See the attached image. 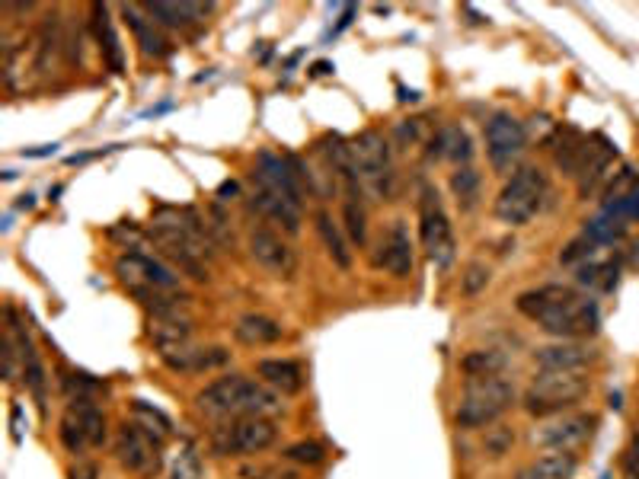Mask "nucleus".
<instances>
[{
	"mask_svg": "<svg viewBox=\"0 0 639 479\" xmlns=\"http://www.w3.org/2000/svg\"><path fill=\"white\" fill-rule=\"evenodd\" d=\"M147 237H151L157 256L170 262L179 275H189L195 282H208L211 278L208 262L215 256V237H211V227L195 208H157L151 227H147Z\"/></svg>",
	"mask_w": 639,
	"mask_h": 479,
	"instance_id": "1",
	"label": "nucleus"
},
{
	"mask_svg": "<svg viewBox=\"0 0 639 479\" xmlns=\"http://www.w3.org/2000/svg\"><path fill=\"white\" fill-rule=\"evenodd\" d=\"M521 317H528L540 333L553 339H588L598 333L601 310L592 294L569 285H540L518 294Z\"/></svg>",
	"mask_w": 639,
	"mask_h": 479,
	"instance_id": "2",
	"label": "nucleus"
},
{
	"mask_svg": "<svg viewBox=\"0 0 639 479\" xmlns=\"http://www.w3.org/2000/svg\"><path fill=\"white\" fill-rule=\"evenodd\" d=\"M195 409L208 419H247V416H275L282 412V396L269 390L259 377L224 374L195 393Z\"/></svg>",
	"mask_w": 639,
	"mask_h": 479,
	"instance_id": "3",
	"label": "nucleus"
},
{
	"mask_svg": "<svg viewBox=\"0 0 639 479\" xmlns=\"http://www.w3.org/2000/svg\"><path fill=\"white\" fill-rule=\"evenodd\" d=\"M518 400V390L509 377H477L467 381L461 390V400L454 406V425L464 432H483V428L496 425L505 412Z\"/></svg>",
	"mask_w": 639,
	"mask_h": 479,
	"instance_id": "4",
	"label": "nucleus"
},
{
	"mask_svg": "<svg viewBox=\"0 0 639 479\" xmlns=\"http://www.w3.org/2000/svg\"><path fill=\"white\" fill-rule=\"evenodd\" d=\"M592 393V381L585 371H537L524 390V412L537 422L572 412Z\"/></svg>",
	"mask_w": 639,
	"mask_h": 479,
	"instance_id": "5",
	"label": "nucleus"
},
{
	"mask_svg": "<svg viewBox=\"0 0 639 479\" xmlns=\"http://www.w3.org/2000/svg\"><path fill=\"white\" fill-rule=\"evenodd\" d=\"M278 441V425L269 416H247L218 422L208 435V448L215 457H256Z\"/></svg>",
	"mask_w": 639,
	"mask_h": 479,
	"instance_id": "6",
	"label": "nucleus"
},
{
	"mask_svg": "<svg viewBox=\"0 0 639 479\" xmlns=\"http://www.w3.org/2000/svg\"><path fill=\"white\" fill-rule=\"evenodd\" d=\"M544 198H547V176H544V170L521 167V170L512 173L509 183L502 186L493 211H496V218L502 224L524 227L540 208H544Z\"/></svg>",
	"mask_w": 639,
	"mask_h": 479,
	"instance_id": "7",
	"label": "nucleus"
},
{
	"mask_svg": "<svg viewBox=\"0 0 639 479\" xmlns=\"http://www.w3.org/2000/svg\"><path fill=\"white\" fill-rule=\"evenodd\" d=\"M349 147H352V163L362 186L374 195L387 198L393 192V157H390V141L384 138V131L365 128L362 135L349 141Z\"/></svg>",
	"mask_w": 639,
	"mask_h": 479,
	"instance_id": "8",
	"label": "nucleus"
},
{
	"mask_svg": "<svg viewBox=\"0 0 639 479\" xmlns=\"http://www.w3.org/2000/svg\"><path fill=\"white\" fill-rule=\"evenodd\" d=\"M419 237H422V250L429 256L438 269H448L454 256H457V240H454V224L448 218L445 205L432 186L422 189L419 198Z\"/></svg>",
	"mask_w": 639,
	"mask_h": 479,
	"instance_id": "9",
	"label": "nucleus"
},
{
	"mask_svg": "<svg viewBox=\"0 0 639 479\" xmlns=\"http://www.w3.org/2000/svg\"><path fill=\"white\" fill-rule=\"evenodd\" d=\"M116 460L131 476H157L163 467V438L147 432L135 419H125L116 432Z\"/></svg>",
	"mask_w": 639,
	"mask_h": 479,
	"instance_id": "10",
	"label": "nucleus"
},
{
	"mask_svg": "<svg viewBox=\"0 0 639 479\" xmlns=\"http://www.w3.org/2000/svg\"><path fill=\"white\" fill-rule=\"evenodd\" d=\"M598 416L595 412H563V416H553L534 425L531 441L537 448H544L547 454H576L582 444L595 435Z\"/></svg>",
	"mask_w": 639,
	"mask_h": 479,
	"instance_id": "11",
	"label": "nucleus"
},
{
	"mask_svg": "<svg viewBox=\"0 0 639 479\" xmlns=\"http://www.w3.org/2000/svg\"><path fill=\"white\" fill-rule=\"evenodd\" d=\"M528 147V131L512 112H496L486 122V157L496 173H509Z\"/></svg>",
	"mask_w": 639,
	"mask_h": 479,
	"instance_id": "12",
	"label": "nucleus"
},
{
	"mask_svg": "<svg viewBox=\"0 0 639 479\" xmlns=\"http://www.w3.org/2000/svg\"><path fill=\"white\" fill-rule=\"evenodd\" d=\"M247 253L259 269H266L275 278H294L298 275V253L275 234L266 224H253L247 230Z\"/></svg>",
	"mask_w": 639,
	"mask_h": 479,
	"instance_id": "13",
	"label": "nucleus"
},
{
	"mask_svg": "<svg viewBox=\"0 0 639 479\" xmlns=\"http://www.w3.org/2000/svg\"><path fill=\"white\" fill-rule=\"evenodd\" d=\"M253 186L269 189L275 195L288 198L291 205L304 208V183L288 154H275V151H259L253 160Z\"/></svg>",
	"mask_w": 639,
	"mask_h": 479,
	"instance_id": "14",
	"label": "nucleus"
},
{
	"mask_svg": "<svg viewBox=\"0 0 639 479\" xmlns=\"http://www.w3.org/2000/svg\"><path fill=\"white\" fill-rule=\"evenodd\" d=\"M160 361L176 374H205L224 368L231 361V352L224 345H195V342H183V345H170V349L157 352Z\"/></svg>",
	"mask_w": 639,
	"mask_h": 479,
	"instance_id": "15",
	"label": "nucleus"
},
{
	"mask_svg": "<svg viewBox=\"0 0 639 479\" xmlns=\"http://www.w3.org/2000/svg\"><path fill=\"white\" fill-rule=\"evenodd\" d=\"M595 358V345L585 339H556L534 352V365L537 371H585Z\"/></svg>",
	"mask_w": 639,
	"mask_h": 479,
	"instance_id": "16",
	"label": "nucleus"
},
{
	"mask_svg": "<svg viewBox=\"0 0 639 479\" xmlns=\"http://www.w3.org/2000/svg\"><path fill=\"white\" fill-rule=\"evenodd\" d=\"M413 262H416V256H413V237H409V227H406V221H393L378 243L374 266L387 269L393 278H400L403 282V278L413 275Z\"/></svg>",
	"mask_w": 639,
	"mask_h": 479,
	"instance_id": "17",
	"label": "nucleus"
},
{
	"mask_svg": "<svg viewBox=\"0 0 639 479\" xmlns=\"http://www.w3.org/2000/svg\"><path fill=\"white\" fill-rule=\"evenodd\" d=\"M7 333L16 345V352H20V368H23V381L26 387L32 390V396H36V403L42 406L45 412V368H42V358L36 352V345H32L29 333L16 323V310L7 307Z\"/></svg>",
	"mask_w": 639,
	"mask_h": 479,
	"instance_id": "18",
	"label": "nucleus"
},
{
	"mask_svg": "<svg viewBox=\"0 0 639 479\" xmlns=\"http://www.w3.org/2000/svg\"><path fill=\"white\" fill-rule=\"evenodd\" d=\"M614 160H617V144L611 138H604V135H592V141H588L585 163H582V170L576 176V186H579L582 198L592 195L604 183V179L611 176Z\"/></svg>",
	"mask_w": 639,
	"mask_h": 479,
	"instance_id": "19",
	"label": "nucleus"
},
{
	"mask_svg": "<svg viewBox=\"0 0 639 479\" xmlns=\"http://www.w3.org/2000/svg\"><path fill=\"white\" fill-rule=\"evenodd\" d=\"M588 141H592V135H582V131L572 125L556 128V135L547 141L550 154H553V167L576 179L585 163V154H588Z\"/></svg>",
	"mask_w": 639,
	"mask_h": 479,
	"instance_id": "20",
	"label": "nucleus"
},
{
	"mask_svg": "<svg viewBox=\"0 0 639 479\" xmlns=\"http://www.w3.org/2000/svg\"><path fill=\"white\" fill-rule=\"evenodd\" d=\"M256 377L278 396H298L307 384L301 361H294V358H259Z\"/></svg>",
	"mask_w": 639,
	"mask_h": 479,
	"instance_id": "21",
	"label": "nucleus"
},
{
	"mask_svg": "<svg viewBox=\"0 0 639 479\" xmlns=\"http://www.w3.org/2000/svg\"><path fill=\"white\" fill-rule=\"evenodd\" d=\"M192 317H189V307L183 310H163V313H151V320H147V339L154 342V349H170V345H183L192 342Z\"/></svg>",
	"mask_w": 639,
	"mask_h": 479,
	"instance_id": "22",
	"label": "nucleus"
},
{
	"mask_svg": "<svg viewBox=\"0 0 639 479\" xmlns=\"http://www.w3.org/2000/svg\"><path fill=\"white\" fill-rule=\"evenodd\" d=\"M250 208H253V211H259V214H262V218H266V221H272V224H278V227H282L288 237L301 234V208H298V205H291L288 198L275 195V192H269V189H259V186H253V195H250Z\"/></svg>",
	"mask_w": 639,
	"mask_h": 479,
	"instance_id": "23",
	"label": "nucleus"
},
{
	"mask_svg": "<svg viewBox=\"0 0 639 479\" xmlns=\"http://www.w3.org/2000/svg\"><path fill=\"white\" fill-rule=\"evenodd\" d=\"M285 336V326L275 317H266V313H243L234 323V339L240 345H250V349H266V345L282 342Z\"/></svg>",
	"mask_w": 639,
	"mask_h": 479,
	"instance_id": "24",
	"label": "nucleus"
},
{
	"mask_svg": "<svg viewBox=\"0 0 639 479\" xmlns=\"http://www.w3.org/2000/svg\"><path fill=\"white\" fill-rule=\"evenodd\" d=\"M122 16H125V23L135 29V39L141 45V55L144 58H167L170 55V42L163 39V32L160 26L151 20V16L144 13L141 4H128L122 7Z\"/></svg>",
	"mask_w": 639,
	"mask_h": 479,
	"instance_id": "25",
	"label": "nucleus"
},
{
	"mask_svg": "<svg viewBox=\"0 0 639 479\" xmlns=\"http://www.w3.org/2000/svg\"><path fill=\"white\" fill-rule=\"evenodd\" d=\"M473 157V141L461 125H445L438 135L429 138V160H451L457 167H467V160Z\"/></svg>",
	"mask_w": 639,
	"mask_h": 479,
	"instance_id": "26",
	"label": "nucleus"
},
{
	"mask_svg": "<svg viewBox=\"0 0 639 479\" xmlns=\"http://www.w3.org/2000/svg\"><path fill=\"white\" fill-rule=\"evenodd\" d=\"M314 221H317V237H320V243H323L326 256L333 259V266H339L342 272H349V269H352V250H349L346 234H342V227L333 221V214L326 211V208L317 211Z\"/></svg>",
	"mask_w": 639,
	"mask_h": 479,
	"instance_id": "27",
	"label": "nucleus"
},
{
	"mask_svg": "<svg viewBox=\"0 0 639 479\" xmlns=\"http://www.w3.org/2000/svg\"><path fill=\"white\" fill-rule=\"evenodd\" d=\"M141 7L157 26L167 29H186L189 23H199L211 13V4H141Z\"/></svg>",
	"mask_w": 639,
	"mask_h": 479,
	"instance_id": "28",
	"label": "nucleus"
},
{
	"mask_svg": "<svg viewBox=\"0 0 639 479\" xmlns=\"http://www.w3.org/2000/svg\"><path fill=\"white\" fill-rule=\"evenodd\" d=\"M579 470V460L576 454H544L531 460V464H524L515 479H572Z\"/></svg>",
	"mask_w": 639,
	"mask_h": 479,
	"instance_id": "29",
	"label": "nucleus"
},
{
	"mask_svg": "<svg viewBox=\"0 0 639 479\" xmlns=\"http://www.w3.org/2000/svg\"><path fill=\"white\" fill-rule=\"evenodd\" d=\"M509 368V355L502 349H470L461 358V371L467 374V381H477V377H502Z\"/></svg>",
	"mask_w": 639,
	"mask_h": 479,
	"instance_id": "30",
	"label": "nucleus"
},
{
	"mask_svg": "<svg viewBox=\"0 0 639 479\" xmlns=\"http://www.w3.org/2000/svg\"><path fill=\"white\" fill-rule=\"evenodd\" d=\"M74 412L80 425H84V435L90 441V448H103V444L109 441V422H106V412L96 406L93 400H71L68 403Z\"/></svg>",
	"mask_w": 639,
	"mask_h": 479,
	"instance_id": "31",
	"label": "nucleus"
},
{
	"mask_svg": "<svg viewBox=\"0 0 639 479\" xmlns=\"http://www.w3.org/2000/svg\"><path fill=\"white\" fill-rule=\"evenodd\" d=\"M93 29H96V42H100V48H103L106 64L119 74L122 71V45H119L116 29H112L106 7H93Z\"/></svg>",
	"mask_w": 639,
	"mask_h": 479,
	"instance_id": "32",
	"label": "nucleus"
},
{
	"mask_svg": "<svg viewBox=\"0 0 639 479\" xmlns=\"http://www.w3.org/2000/svg\"><path fill=\"white\" fill-rule=\"evenodd\" d=\"M454 202L461 205V211H473L480 202V189H483V176L473 167H457L448 179Z\"/></svg>",
	"mask_w": 639,
	"mask_h": 479,
	"instance_id": "33",
	"label": "nucleus"
},
{
	"mask_svg": "<svg viewBox=\"0 0 639 479\" xmlns=\"http://www.w3.org/2000/svg\"><path fill=\"white\" fill-rule=\"evenodd\" d=\"M627 230H630V224H624L617 218V214H611V211H604V208H598L595 211V218L585 224V234L592 237L601 250L604 246H614V243H620L627 237Z\"/></svg>",
	"mask_w": 639,
	"mask_h": 479,
	"instance_id": "34",
	"label": "nucleus"
},
{
	"mask_svg": "<svg viewBox=\"0 0 639 479\" xmlns=\"http://www.w3.org/2000/svg\"><path fill=\"white\" fill-rule=\"evenodd\" d=\"M342 221H346V234L355 246L368 243V211L365 195H346L342 198Z\"/></svg>",
	"mask_w": 639,
	"mask_h": 479,
	"instance_id": "35",
	"label": "nucleus"
},
{
	"mask_svg": "<svg viewBox=\"0 0 639 479\" xmlns=\"http://www.w3.org/2000/svg\"><path fill=\"white\" fill-rule=\"evenodd\" d=\"M58 438H61V444H64V451L74 454L77 460L84 457L87 448H90V441H87V435H84V425H80L77 412H74L71 406L64 409V416H61V422H58Z\"/></svg>",
	"mask_w": 639,
	"mask_h": 479,
	"instance_id": "36",
	"label": "nucleus"
},
{
	"mask_svg": "<svg viewBox=\"0 0 639 479\" xmlns=\"http://www.w3.org/2000/svg\"><path fill=\"white\" fill-rule=\"evenodd\" d=\"M598 253H601V246L582 230L576 240L566 243V250L560 253V262H563L566 269H582V266H588V262H595Z\"/></svg>",
	"mask_w": 639,
	"mask_h": 479,
	"instance_id": "37",
	"label": "nucleus"
},
{
	"mask_svg": "<svg viewBox=\"0 0 639 479\" xmlns=\"http://www.w3.org/2000/svg\"><path fill=\"white\" fill-rule=\"evenodd\" d=\"M202 476H205V470H202V457L195 451V444H183L170 460L167 479H202Z\"/></svg>",
	"mask_w": 639,
	"mask_h": 479,
	"instance_id": "38",
	"label": "nucleus"
},
{
	"mask_svg": "<svg viewBox=\"0 0 639 479\" xmlns=\"http://www.w3.org/2000/svg\"><path fill=\"white\" fill-rule=\"evenodd\" d=\"M483 454L489 457V460H502L505 454L512 451V444H515V428H509V425H489V428H483Z\"/></svg>",
	"mask_w": 639,
	"mask_h": 479,
	"instance_id": "39",
	"label": "nucleus"
},
{
	"mask_svg": "<svg viewBox=\"0 0 639 479\" xmlns=\"http://www.w3.org/2000/svg\"><path fill=\"white\" fill-rule=\"evenodd\" d=\"M131 412H135V416H131V419H135V422H141V425L147 428V432H154V435H160L163 441H167V438H170V432H173V422H170L167 416H163V412H160V409H154V406H147L144 400H135V403H131Z\"/></svg>",
	"mask_w": 639,
	"mask_h": 479,
	"instance_id": "40",
	"label": "nucleus"
},
{
	"mask_svg": "<svg viewBox=\"0 0 639 479\" xmlns=\"http://www.w3.org/2000/svg\"><path fill=\"white\" fill-rule=\"evenodd\" d=\"M282 460H288V464H298V467H320L326 460V451H323V444H317V441H294L282 451Z\"/></svg>",
	"mask_w": 639,
	"mask_h": 479,
	"instance_id": "41",
	"label": "nucleus"
},
{
	"mask_svg": "<svg viewBox=\"0 0 639 479\" xmlns=\"http://www.w3.org/2000/svg\"><path fill=\"white\" fill-rule=\"evenodd\" d=\"M576 272H579V285L582 288H601V291L614 288V278H617L614 266H608V262H601V259L588 262V266H582Z\"/></svg>",
	"mask_w": 639,
	"mask_h": 479,
	"instance_id": "42",
	"label": "nucleus"
},
{
	"mask_svg": "<svg viewBox=\"0 0 639 479\" xmlns=\"http://www.w3.org/2000/svg\"><path fill=\"white\" fill-rule=\"evenodd\" d=\"M601 208L611 211V214H617V218L624 221V224L639 221V183L630 186L620 198H611V202H601Z\"/></svg>",
	"mask_w": 639,
	"mask_h": 479,
	"instance_id": "43",
	"label": "nucleus"
},
{
	"mask_svg": "<svg viewBox=\"0 0 639 479\" xmlns=\"http://www.w3.org/2000/svg\"><path fill=\"white\" fill-rule=\"evenodd\" d=\"M489 278H493V272H489L486 262H470V266L464 269V275H461V294L464 297H477L480 291H486Z\"/></svg>",
	"mask_w": 639,
	"mask_h": 479,
	"instance_id": "44",
	"label": "nucleus"
},
{
	"mask_svg": "<svg viewBox=\"0 0 639 479\" xmlns=\"http://www.w3.org/2000/svg\"><path fill=\"white\" fill-rule=\"evenodd\" d=\"M243 479H301L298 470H291L285 464H247L240 470Z\"/></svg>",
	"mask_w": 639,
	"mask_h": 479,
	"instance_id": "45",
	"label": "nucleus"
},
{
	"mask_svg": "<svg viewBox=\"0 0 639 479\" xmlns=\"http://www.w3.org/2000/svg\"><path fill=\"white\" fill-rule=\"evenodd\" d=\"M68 479H100V467L90 464V460H77L68 470Z\"/></svg>",
	"mask_w": 639,
	"mask_h": 479,
	"instance_id": "46",
	"label": "nucleus"
},
{
	"mask_svg": "<svg viewBox=\"0 0 639 479\" xmlns=\"http://www.w3.org/2000/svg\"><path fill=\"white\" fill-rule=\"evenodd\" d=\"M624 470H627V479H639V444H633V448L627 451Z\"/></svg>",
	"mask_w": 639,
	"mask_h": 479,
	"instance_id": "47",
	"label": "nucleus"
},
{
	"mask_svg": "<svg viewBox=\"0 0 639 479\" xmlns=\"http://www.w3.org/2000/svg\"><path fill=\"white\" fill-rule=\"evenodd\" d=\"M237 192H240V186H237V183H221L218 198H221V202H227V195H237Z\"/></svg>",
	"mask_w": 639,
	"mask_h": 479,
	"instance_id": "48",
	"label": "nucleus"
},
{
	"mask_svg": "<svg viewBox=\"0 0 639 479\" xmlns=\"http://www.w3.org/2000/svg\"><path fill=\"white\" fill-rule=\"evenodd\" d=\"M314 74H317V77H323V74H333V64H330V61H320V64H314Z\"/></svg>",
	"mask_w": 639,
	"mask_h": 479,
	"instance_id": "49",
	"label": "nucleus"
},
{
	"mask_svg": "<svg viewBox=\"0 0 639 479\" xmlns=\"http://www.w3.org/2000/svg\"><path fill=\"white\" fill-rule=\"evenodd\" d=\"M633 444H639V425H636V432H633Z\"/></svg>",
	"mask_w": 639,
	"mask_h": 479,
	"instance_id": "50",
	"label": "nucleus"
}]
</instances>
